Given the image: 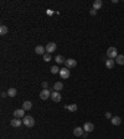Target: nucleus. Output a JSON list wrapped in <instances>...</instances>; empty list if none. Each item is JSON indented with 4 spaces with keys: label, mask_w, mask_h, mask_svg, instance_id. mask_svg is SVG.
<instances>
[{
    "label": "nucleus",
    "mask_w": 124,
    "mask_h": 139,
    "mask_svg": "<svg viewBox=\"0 0 124 139\" xmlns=\"http://www.w3.org/2000/svg\"><path fill=\"white\" fill-rule=\"evenodd\" d=\"M21 123H22V122H21L19 118H15V119L11 120V123H10V124H11V127H14V128H19L20 125H21Z\"/></svg>",
    "instance_id": "f8f14e48"
},
{
    "label": "nucleus",
    "mask_w": 124,
    "mask_h": 139,
    "mask_svg": "<svg viewBox=\"0 0 124 139\" xmlns=\"http://www.w3.org/2000/svg\"><path fill=\"white\" fill-rule=\"evenodd\" d=\"M105 118H110V119H112V114H110L109 112H107V113H105Z\"/></svg>",
    "instance_id": "cd10ccee"
},
{
    "label": "nucleus",
    "mask_w": 124,
    "mask_h": 139,
    "mask_svg": "<svg viewBox=\"0 0 124 139\" xmlns=\"http://www.w3.org/2000/svg\"><path fill=\"white\" fill-rule=\"evenodd\" d=\"M65 109L70 110V112H76L77 110V104H70V105H65Z\"/></svg>",
    "instance_id": "f3484780"
},
{
    "label": "nucleus",
    "mask_w": 124,
    "mask_h": 139,
    "mask_svg": "<svg viewBox=\"0 0 124 139\" xmlns=\"http://www.w3.org/2000/svg\"><path fill=\"white\" fill-rule=\"evenodd\" d=\"M60 71H61V68H58L57 65L51 67V73H53V75H56V73H60Z\"/></svg>",
    "instance_id": "5701e85b"
},
{
    "label": "nucleus",
    "mask_w": 124,
    "mask_h": 139,
    "mask_svg": "<svg viewBox=\"0 0 124 139\" xmlns=\"http://www.w3.org/2000/svg\"><path fill=\"white\" fill-rule=\"evenodd\" d=\"M55 61H56L57 63H65V62H66V58L63 57L62 55H58V56H56Z\"/></svg>",
    "instance_id": "aec40b11"
},
{
    "label": "nucleus",
    "mask_w": 124,
    "mask_h": 139,
    "mask_svg": "<svg viewBox=\"0 0 124 139\" xmlns=\"http://www.w3.org/2000/svg\"><path fill=\"white\" fill-rule=\"evenodd\" d=\"M87 134H88V133H83V134H82V138H83V139H87Z\"/></svg>",
    "instance_id": "c85d7f7f"
},
{
    "label": "nucleus",
    "mask_w": 124,
    "mask_h": 139,
    "mask_svg": "<svg viewBox=\"0 0 124 139\" xmlns=\"http://www.w3.org/2000/svg\"><path fill=\"white\" fill-rule=\"evenodd\" d=\"M22 123H24L26 127L31 128V127L35 125V119H33V117H31V115H25L24 119H22Z\"/></svg>",
    "instance_id": "f257e3e1"
},
{
    "label": "nucleus",
    "mask_w": 124,
    "mask_h": 139,
    "mask_svg": "<svg viewBox=\"0 0 124 139\" xmlns=\"http://www.w3.org/2000/svg\"><path fill=\"white\" fill-rule=\"evenodd\" d=\"M43 61H45V62H50V61H51V55H50V53H45V55H43Z\"/></svg>",
    "instance_id": "b1692460"
},
{
    "label": "nucleus",
    "mask_w": 124,
    "mask_h": 139,
    "mask_svg": "<svg viewBox=\"0 0 124 139\" xmlns=\"http://www.w3.org/2000/svg\"><path fill=\"white\" fill-rule=\"evenodd\" d=\"M107 56L109 58H112V60H113V58H117V56H118V50L115 47H113V46L109 47L107 50Z\"/></svg>",
    "instance_id": "f03ea898"
},
{
    "label": "nucleus",
    "mask_w": 124,
    "mask_h": 139,
    "mask_svg": "<svg viewBox=\"0 0 124 139\" xmlns=\"http://www.w3.org/2000/svg\"><path fill=\"white\" fill-rule=\"evenodd\" d=\"M56 48H57V46H56V43L55 42H48L47 45H46V51H47V53H52L56 51Z\"/></svg>",
    "instance_id": "423d86ee"
},
{
    "label": "nucleus",
    "mask_w": 124,
    "mask_h": 139,
    "mask_svg": "<svg viewBox=\"0 0 124 139\" xmlns=\"http://www.w3.org/2000/svg\"><path fill=\"white\" fill-rule=\"evenodd\" d=\"M32 108V103L30 101H25L24 103H22V109L24 110H30Z\"/></svg>",
    "instance_id": "2eb2a0df"
},
{
    "label": "nucleus",
    "mask_w": 124,
    "mask_h": 139,
    "mask_svg": "<svg viewBox=\"0 0 124 139\" xmlns=\"http://www.w3.org/2000/svg\"><path fill=\"white\" fill-rule=\"evenodd\" d=\"M70 70L67 67H65V68H61V71H60V76H61V78L62 80H67L68 77H70Z\"/></svg>",
    "instance_id": "7ed1b4c3"
},
{
    "label": "nucleus",
    "mask_w": 124,
    "mask_h": 139,
    "mask_svg": "<svg viewBox=\"0 0 124 139\" xmlns=\"http://www.w3.org/2000/svg\"><path fill=\"white\" fill-rule=\"evenodd\" d=\"M42 87H43V90H47V88H48V83H47V82H43Z\"/></svg>",
    "instance_id": "bb28decb"
},
{
    "label": "nucleus",
    "mask_w": 124,
    "mask_h": 139,
    "mask_svg": "<svg viewBox=\"0 0 124 139\" xmlns=\"http://www.w3.org/2000/svg\"><path fill=\"white\" fill-rule=\"evenodd\" d=\"M8 96L15 97L16 96V90H15V88H9V90H8Z\"/></svg>",
    "instance_id": "412c9836"
},
{
    "label": "nucleus",
    "mask_w": 124,
    "mask_h": 139,
    "mask_svg": "<svg viewBox=\"0 0 124 139\" xmlns=\"http://www.w3.org/2000/svg\"><path fill=\"white\" fill-rule=\"evenodd\" d=\"M45 51H46V47H43V46H41V45H38V46H36L35 47V52L37 53V55H45Z\"/></svg>",
    "instance_id": "9d476101"
},
{
    "label": "nucleus",
    "mask_w": 124,
    "mask_h": 139,
    "mask_svg": "<svg viewBox=\"0 0 124 139\" xmlns=\"http://www.w3.org/2000/svg\"><path fill=\"white\" fill-rule=\"evenodd\" d=\"M8 96V93H5V92H3V93H1V97H6Z\"/></svg>",
    "instance_id": "c756f323"
},
{
    "label": "nucleus",
    "mask_w": 124,
    "mask_h": 139,
    "mask_svg": "<svg viewBox=\"0 0 124 139\" xmlns=\"http://www.w3.org/2000/svg\"><path fill=\"white\" fill-rule=\"evenodd\" d=\"M114 65H115V61L114 60H112V58H109V60L105 61V67L109 68V70H112V68L114 67Z\"/></svg>",
    "instance_id": "ddd939ff"
},
{
    "label": "nucleus",
    "mask_w": 124,
    "mask_h": 139,
    "mask_svg": "<svg viewBox=\"0 0 124 139\" xmlns=\"http://www.w3.org/2000/svg\"><path fill=\"white\" fill-rule=\"evenodd\" d=\"M46 14H47L48 16H52L55 13H53V10H46Z\"/></svg>",
    "instance_id": "a878e982"
},
{
    "label": "nucleus",
    "mask_w": 124,
    "mask_h": 139,
    "mask_svg": "<svg viewBox=\"0 0 124 139\" xmlns=\"http://www.w3.org/2000/svg\"><path fill=\"white\" fill-rule=\"evenodd\" d=\"M51 98H52L53 102H60L61 101V94L57 91H53V92H51Z\"/></svg>",
    "instance_id": "1a4fd4ad"
},
{
    "label": "nucleus",
    "mask_w": 124,
    "mask_h": 139,
    "mask_svg": "<svg viewBox=\"0 0 124 139\" xmlns=\"http://www.w3.org/2000/svg\"><path fill=\"white\" fill-rule=\"evenodd\" d=\"M65 65H66L67 68H73V67H76L77 66V61L76 60H73V58H67Z\"/></svg>",
    "instance_id": "20e7f679"
},
{
    "label": "nucleus",
    "mask_w": 124,
    "mask_h": 139,
    "mask_svg": "<svg viewBox=\"0 0 124 139\" xmlns=\"http://www.w3.org/2000/svg\"><path fill=\"white\" fill-rule=\"evenodd\" d=\"M50 97H51V93H50L48 90H42V91L40 92V98H41L42 101H46Z\"/></svg>",
    "instance_id": "39448f33"
},
{
    "label": "nucleus",
    "mask_w": 124,
    "mask_h": 139,
    "mask_svg": "<svg viewBox=\"0 0 124 139\" xmlns=\"http://www.w3.org/2000/svg\"><path fill=\"white\" fill-rule=\"evenodd\" d=\"M102 6H103V1L102 0H95L94 3H93V9H95V10H99Z\"/></svg>",
    "instance_id": "dca6fc26"
},
{
    "label": "nucleus",
    "mask_w": 124,
    "mask_h": 139,
    "mask_svg": "<svg viewBox=\"0 0 124 139\" xmlns=\"http://www.w3.org/2000/svg\"><path fill=\"white\" fill-rule=\"evenodd\" d=\"M89 14H91L92 16H94V15L97 14V10H95V9H93V8H92V9H91V11H89Z\"/></svg>",
    "instance_id": "393cba45"
},
{
    "label": "nucleus",
    "mask_w": 124,
    "mask_h": 139,
    "mask_svg": "<svg viewBox=\"0 0 124 139\" xmlns=\"http://www.w3.org/2000/svg\"><path fill=\"white\" fill-rule=\"evenodd\" d=\"M83 133H84V130H83V128H81V127H76V128L73 129V134L76 135V137H82Z\"/></svg>",
    "instance_id": "9b49d317"
},
{
    "label": "nucleus",
    "mask_w": 124,
    "mask_h": 139,
    "mask_svg": "<svg viewBox=\"0 0 124 139\" xmlns=\"http://www.w3.org/2000/svg\"><path fill=\"white\" fill-rule=\"evenodd\" d=\"M14 117L15 118H24L25 117V110L21 108V109H15L14 110Z\"/></svg>",
    "instance_id": "6e6552de"
},
{
    "label": "nucleus",
    "mask_w": 124,
    "mask_h": 139,
    "mask_svg": "<svg viewBox=\"0 0 124 139\" xmlns=\"http://www.w3.org/2000/svg\"><path fill=\"white\" fill-rule=\"evenodd\" d=\"M0 34H1V35H6V34H8V26L1 25V26H0Z\"/></svg>",
    "instance_id": "4be33fe9"
},
{
    "label": "nucleus",
    "mask_w": 124,
    "mask_h": 139,
    "mask_svg": "<svg viewBox=\"0 0 124 139\" xmlns=\"http://www.w3.org/2000/svg\"><path fill=\"white\" fill-rule=\"evenodd\" d=\"M62 88H63V85H62V82H56V83L53 85V90H55V91L60 92Z\"/></svg>",
    "instance_id": "6ab92c4d"
},
{
    "label": "nucleus",
    "mask_w": 124,
    "mask_h": 139,
    "mask_svg": "<svg viewBox=\"0 0 124 139\" xmlns=\"http://www.w3.org/2000/svg\"><path fill=\"white\" fill-rule=\"evenodd\" d=\"M83 130L86 132V133H91V132H93L94 130V124L93 123H84V125H83Z\"/></svg>",
    "instance_id": "0eeeda50"
},
{
    "label": "nucleus",
    "mask_w": 124,
    "mask_h": 139,
    "mask_svg": "<svg viewBox=\"0 0 124 139\" xmlns=\"http://www.w3.org/2000/svg\"><path fill=\"white\" fill-rule=\"evenodd\" d=\"M122 123V118L118 117V115H115V117H112V124L113 125H119Z\"/></svg>",
    "instance_id": "4468645a"
},
{
    "label": "nucleus",
    "mask_w": 124,
    "mask_h": 139,
    "mask_svg": "<svg viewBox=\"0 0 124 139\" xmlns=\"http://www.w3.org/2000/svg\"><path fill=\"white\" fill-rule=\"evenodd\" d=\"M115 62L120 65V66H123L124 65V55H118L117 56V60H115Z\"/></svg>",
    "instance_id": "a211bd4d"
}]
</instances>
